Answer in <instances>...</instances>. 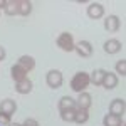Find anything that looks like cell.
<instances>
[{
	"label": "cell",
	"instance_id": "9",
	"mask_svg": "<svg viewBox=\"0 0 126 126\" xmlns=\"http://www.w3.org/2000/svg\"><path fill=\"white\" fill-rule=\"evenodd\" d=\"M76 104H78V108H81V109H87L89 111V108H91V104H93V97H91V94L89 93H79V97L76 99Z\"/></svg>",
	"mask_w": 126,
	"mask_h": 126
},
{
	"label": "cell",
	"instance_id": "13",
	"mask_svg": "<svg viewBox=\"0 0 126 126\" xmlns=\"http://www.w3.org/2000/svg\"><path fill=\"white\" fill-rule=\"evenodd\" d=\"M10 76H12V79L17 82V81H22V79L27 78V71L22 67V66H19V64H14L12 69H10Z\"/></svg>",
	"mask_w": 126,
	"mask_h": 126
},
{
	"label": "cell",
	"instance_id": "1",
	"mask_svg": "<svg viewBox=\"0 0 126 126\" xmlns=\"http://www.w3.org/2000/svg\"><path fill=\"white\" fill-rule=\"evenodd\" d=\"M91 84V81H89V74L87 72H76L72 79H71V89L74 91V93H84L86 91V87Z\"/></svg>",
	"mask_w": 126,
	"mask_h": 126
},
{
	"label": "cell",
	"instance_id": "8",
	"mask_svg": "<svg viewBox=\"0 0 126 126\" xmlns=\"http://www.w3.org/2000/svg\"><path fill=\"white\" fill-rule=\"evenodd\" d=\"M32 87H34V84H32V81H30L29 78L15 82V91H17L19 94H29L30 91H32Z\"/></svg>",
	"mask_w": 126,
	"mask_h": 126
},
{
	"label": "cell",
	"instance_id": "17",
	"mask_svg": "<svg viewBox=\"0 0 126 126\" xmlns=\"http://www.w3.org/2000/svg\"><path fill=\"white\" fill-rule=\"evenodd\" d=\"M108 71H104V69H96L91 76H89V81H91V84H94V86H101L103 84V79H104V76H106Z\"/></svg>",
	"mask_w": 126,
	"mask_h": 126
},
{
	"label": "cell",
	"instance_id": "20",
	"mask_svg": "<svg viewBox=\"0 0 126 126\" xmlns=\"http://www.w3.org/2000/svg\"><path fill=\"white\" fill-rule=\"evenodd\" d=\"M30 12H32V2H29V0H20L19 2V15L27 17Z\"/></svg>",
	"mask_w": 126,
	"mask_h": 126
},
{
	"label": "cell",
	"instance_id": "3",
	"mask_svg": "<svg viewBox=\"0 0 126 126\" xmlns=\"http://www.w3.org/2000/svg\"><path fill=\"white\" fill-rule=\"evenodd\" d=\"M62 72L57 71V69H52V71H49L47 76H46V82H47V86L50 89H59V87L62 86Z\"/></svg>",
	"mask_w": 126,
	"mask_h": 126
},
{
	"label": "cell",
	"instance_id": "24",
	"mask_svg": "<svg viewBox=\"0 0 126 126\" xmlns=\"http://www.w3.org/2000/svg\"><path fill=\"white\" fill-rule=\"evenodd\" d=\"M22 126H39V123L35 121V119H32V118H27L25 121H24V125Z\"/></svg>",
	"mask_w": 126,
	"mask_h": 126
},
{
	"label": "cell",
	"instance_id": "15",
	"mask_svg": "<svg viewBox=\"0 0 126 126\" xmlns=\"http://www.w3.org/2000/svg\"><path fill=\"white\" fill-rule=\"evenodd\" d=\"M19 66H22V67L25 69L27 72H30L32 69L35 67V59L30 57V56H20L19 57V62H17Z\"/></svg>",
	"mask_w": 126,
	"mask_h": 126
},
{
	"label": "cell",
	"instance_id": "21",
	"mask_svg": "<svg viewBox=\"0 0 126 126\" xmlns=\"http://www.w3.org/2000/svg\"><path fill=\"white\" fill-rule=\"evenodd\" d=\"M76 118V109H67V111H61V119L66 123H74Z\"/></svg>",
	"mask_w": 126,
	"mask_h": 126
},
{
	"label": "cell",
	"instance_id": "23",
	"mask_svg": "<svg viewBox=\"0 0 126 126\" xmlns=\"http://www.w3.org/2000/svg\"><path fill=\"white\" fill-rule=\"evenodd\" d=\"M10 123H12V116L0 111V126H10Z\"/></svg>",
	"mask_w": 126,
	"mask_h": 126
},
{
	"label": "cell",
	"instance_id": "10",
	"mask_svg": "<svg viewBox=\"0 0 126 126\" xmlns=\"http://www.w3.org/2000/svg\"><path fill=\"white\" fill-rule=\"evenodd\" d=\"M121 42L118 39H109L104 42V46H103V49H104V52L106 54H118L119 50H121Z\"/></svg>",
	"mask_w": 126,
	"mask_h": 126
},
{
	"label": "cell",
	"instance_id": "26",
	"mask_svg": "<svg viewBox=\"0 0 126 126\" xmlns=\"http://www.w3.org/2000/svg\"><path fill=\"white\" fill-rule=\"evenodd\" d=\"M10 126H22V125H19V123H10Z\"/></svg>",
	"mask_w": 126,
	"mask_h": 126
},
{
	"label": "cell",
	"instance_id": "18",
	"mask_svg": "<svg viewBox=\"0 0 126 126\" xmlns=\"http://www.w3.org/2000/svg\"><path fill=\"white\" fill-rule=\"evenodd\" d=\"M3 10H5V14L10 15V17H12V15H17V14H19V2H17V0H7Z\"/></svg>",
	"mask_w": 126,
	"mask_h": 126
},
{
	"label": "cell",
	"instance_id": "2",
	"mask_svg": "<svg viewBox=\"0 0 126 126\" xmlns=\"http://www.w3.org/2000/svg\"><path fill=\"white\" fill-rule=\"evenodd\" d=\"M56 44H57V47L61 49V50H64V52H72L76 42H74L72 34H69V32H62V34L57 37Z\"/></svg>",
	"mask_w": 126,
	"mask_h": 126
},
{
	"label": "cell",
	"instance_id": "7",
	"mask_svg": "<svg viewBox=\"0 0 126 126\" xmlns=\"http://www.w3.org/2000/svg\"><path fill=\"white\" fill-rule=\"evenodd\" d=\"M119 27H121V22H119L118 15H108L104 19V29L108 32H118Z\"/></svg>",
	"mask_w": 126,
	"mask_h": 126
},
{
	"label": "cell",
	"instance_id": "11",
	"mask_svg": "<svg viewBox=\"0 0 126 126\" xmlns=\"http://www.w3.org/2000/svg\"><path fill=\"white\" fill-rule=\"evenodd\" d=\"M76 99L71 96H62L59 99V111H67V109H76Z\"/></svg>",
	"mask_w": 126,
	"mask_h": 126
},
{
	"label": "cell",
	"instance_id": "12",
	"mask_svg": "<svg viewBox=\"0 0 126 126\" xmlns=\"http://www.w3.org/2000/svg\"><path fill=\"white\" fill-rule=\"evenodd\" d=\"M103 125L104 126H125V119L123 116H116V114H106L103 119Z\"/></svg>",
	"mask_w": 126,
	"mask_h": 126
},
{
	"label": "cell",
	"instance_id": "14",
	"mask_svg": "<svg viewBox=\"0 0 126 126\" xmlns=\"http://www.w3.org/2000/svg\"><path fill=\"white\" fill-rule=\"evenodd\" d=\"M0 111L12 116V114L17 111V103H15L14 99H3V101L0 103Z\"/></svg>",
	"mask_w": 126,
	"mask_h": 126
},
{
	"label": "cell",
	"instance_id": "6",
	"mask_svg": "<svg viewBox=\"0 0 126 126\" xmlns=\"http://www.w3.org/2000/svg\"><path fill=\"white\" fill-rule=\"evenodd\" d=\"M126 111V103L125 99H113L111 104H109V113L111 114H116V116H123Z\"/></svg>",
	"mask_w": 126,
	"mask_h": 126
},
{
	"label": "cell",
	"instance_id": "4",
	"mask_svg": "<svg viewBox=\"0 0 126 126\" xmlns=\"http://www.w3.org/2000/svg\"><path fill=\"white\" fill-rule=\"evenodd\" d=\"M74 50L78 52L79 57H91L93 56V46H91V42H87V40H79L74 44Z\"/></svg>",
	"mask_w": 126,
	"mask_h": 126
},
{
	"label": "cell",
	"instance_id": "5",
	"mask_svg": "<svg viewBox=\"0 0 126 126\" xmlns=\"http://www.w3.org/2000/svg\"><path fill=\"white\" fill-rule=\"evenodd\" d=\"M104 15V5L103 3H99V2H93V3H89V7H87V17L93 20H97L101 19Z\"/></svg>",
	"mask_w": 126,
	"mask_h": 126
},
{
	"label": "cell",
	"instance_id": "19",
	"mask_svg": "<svg viewBox=\"0 0 126 126\" xmlns=\"http://www.w3.org/2000/svg\"><path fill=\"white\" fill-rule=\"evenodd\" d=\"M87 119H89V111H87V109L76 108V118H74V123H78V125H84Z\"/></svg>",
	"mask_w": 126,
	"mask_h": 126
},
{
	"label": "cell",
	"instance_id": "22",
	"mask_svg": "<svg viewBox=\"0 0 126 126\" xmlns=\"http://www.w3.org/2000/svg\"><path fill=\"white\" fill-rule=\"evenodd\" d=\"M114 69H116L118 74H121V78H125V76H126V61H125V59L118 61L116 66H114Z\"/></svg>",
	"mask_w": 126,
	"mask_h": 126
},
{
	"label": "cell",
	"instance_id": "16",
	"mask_svg": "<svg viewBox=\"0 0 126 126\" xmlns=\"http://www.w3.org/2000/svg\"><path fill=\"white\" fill-rule=\"evenodd\" d=\"M101 86H104L106 89H114L118 86V76L114 72H106V76L103 79V84Z\"/></svg>",
	"mask_w": 126,
	"mask_h": 126
},
{
	"label": "cell",
	"instance_id": "25",
	"mask_svg": "<svg viewBox=\"0 0 126 126\" xmlns=\"http://www.w3.org/2000/svg\"><path fill=\"white\" fill-rule=\"evenodd\" d=\"M5 56H7V52H5V49L0 46V61H3L5 59Z\"/></svg>",
	"mask_w": 126,
	"mask_h": 126
}]
</instances>
